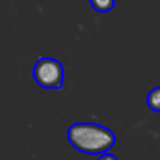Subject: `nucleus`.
<instances>
[{
  "label": "nucleus",
  "mask_w": 160,
  "mask_h": 160,
  "mask_svg": "<svg viewBox=\"0 0 160 160\" xmlns=\"http://www.w3.org/2000/svg\"><path fill=\"white\" fill-rule=\"evenodd\" d=\"M90 6L98 12H110L115 6V0H90Z\"/></svg>",
  "instance_id": "4"
},
{
  "label": "nucleus",
  "mask_w": 160,
  "mask_h": 160,
  "mask_svg": "<svg viewBox=\"0 0 160 160\" xmlns=\"http://www.w3.org/2000/svg\"><path fill=\"white\" fill-rule=\"evenodd\" d=\"M146 104L152 112H160V86L149 90L146 97Z\"/></svg>",
  "instance_id": "3"
},
{
  "label": "nucleus",
  "mask_w": 160,
  "mask_h": 160,
  "mask_svg": "<svg viewBox=\"0 0 160 160\" xmlns=\"http://www.w3.org/2000/svg\"><path fill=\"white\" fill-rule=\"evenodd\" d=\"M33 78L42 89H62L64 86V65L59 59L42 56L33 67Z\"/></svg>",
  "instance_id": "2"
},
{
  "label": "nucleus",
  "mask_w": 160,
  "mask_h": 160,
  "mask_svg": "<svg viewBox=\"0 0 160 160\" xmlns=\"http://www.w3.org/2000/svg\"><path fill=\"white\" fill-rule=\"evenodd\" d=\"M67 138L76 151L89 156H98L110 151L117 142L115 134L109 128L89 121L73 123L67 129Z\"/></svg>",
  "instance_id": "1"
},
{
  "label": "nucleus",
  "mask_w": 160,
  "mask_h": 160,
  "mask_svg": "<svg viewBox=\"0 0 160 160\" xmlns=\"http://www.w3.org/2000/svg\"><path fill=\"white\" fill-rule=\"evenodd\" d=\"M97 160H118V159H117V156H113L110 151H107V152L100 154V157H98Z\"/></svg>",
  "instance_id": "5"
}]
</instances>
